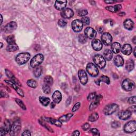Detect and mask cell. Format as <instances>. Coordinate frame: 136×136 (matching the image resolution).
I'll return each mask as SVG.
<instances>
[{"label": "cell", "instance_id": "1", "mask_svg": "<svg viewBox=\"0 0 136 136\" xmlns=\"http://www.w3.org/2000/svg\"><path fill=\"white\" fill-rule=\"evenodd\" d=\"M30 55L28 53H21L18 54L16 57V61L18 64L20 65L24 64L30 59Z\"/></svg>", "mask_w": 136, "mask_h": 136}, {"label": "cell", "instance_id": "2", "mask_svg": "<svg viewBox=\"0 0 136 136\" xmlns=\"http://www.w3.org/2000/svg\"><path fill=\"white\" fill-rule=\"evenodd\" d=\"M95 64L96 66L101 69H103L105 67L106 65V61L104 57L100 54L96 55L93 58Z\"/></svg>", "mask_w": 136, "mask_h": 136}, {"label": "cell", "instance_id": "3", "mask_svg": "<svg viewBox=\"0 0 136 136\" xmlns=\"http://www.w3.org/2000/svg\"><path fill=\"white\" fill-rule=\"evenodd\" d=\"M44 56L41 54H37L32 58L30 61V65L32 68H36L41 64L44 61Z\"/></svg>", "mask_w": 136, "mask_h": 136}, {"label": "cell", "instance_id": "4", "mask_svg": "<svg viewBox=\"0 0 136 136\" xmlns=\"http://www.w3.org/2000/svg\"><path fill=\"white\" fill-rule=\"evenodd\" d=\"M21 123L19 120H17L14 121L11 127V136H16L19 133V131L21 129Z\"/></svg>", "mask_w": 136, "mask_h": 136}, {"label": "cell", "instance_id": "5", "mask_svg": "<svg viewBox=\"0 0 136 136\" xmlns=\"http://www.w3.org/2000/svg\"><path fill=\"white\" fill-rule=\"evenodd\" d=\"M119 109V106L116 104H111L106 106L104 109V113L105 115H111L115 113Z\"/></svg>", "mask_w": 136, "mask_h": 136}, {"label": "cell", "instance_id": "6", "mask_svg": "<svg viewBox=\"0 0 136 136\" xmlns=\"http://www.w3.org/2000/svg\"><path fill=\"white\" fill-rule=\"evenodd\" d=\"M122 86L123 89L126 91H131L134 89L135 87V84L133 81L129 79H126L122 83Z\"/></svg>", "mask_w": 136, "mask_h": 136}, {"label": "cell", "instance_id": "7", "mask_svg": "<svg viewBox=\"0 0 136 136\" xmlns=\"http://www.w3.org/2000/svg\"><path fill=\"white\" fill-rule=\"evenodd\" d=\"M136 130V121H130L125 124L124 127V131L127 133H132Z\"/></svg>", "mask_w": 136, "mask_h": 136}, {"label": "cell", "instance_id": "8", "mask_svg": "<svg viewBox=\"0 0 136 136\" xmlns=\"http://www.w3.org/2000/svg\"><path fill=\"white\" fill-rule=\"evenodd\" d=\"M87 71L92 77H96L98 75V70L97 67L92 63H88L87 65Z\"/></svg>", "mask_w": 136, "mask_h": 136}, {"label": "cell", "instance_id": "9", "mask_svg": "<svg viewBox=\"0 0 136 136\" xmlns=\"http://www.w3.org/2000/svg\"><path fill=\"white\" fill-rule=\"evenodd\" d=\"M72 28L73 30L75 32H78L82 31L83 28V24L82 23V21L78 19L75 20L72 23Z\"/></svg>", "mask_w": 136, "mask_h": 136}, {"label": "cell", "instance_id": "10", "mask_svg": "<svg viewBox=\"0 0 136 136\" xmlns=\"http://www.w3.org/2000/svg\"><path fill=\"white\" fill-rule=\"evenodd\" d=\"M102 41L104 45H109L112 41V37L109 32H105L102 36Z\"/></svg>", "mask_w": 136, "mask_h": 136}, {"label": "cell", "instance_id": "11", "mask_svg": "<svg viewBox=\"0 0 136 136\" xmlns=\"http://www.w3.org/2000/svg\"><path fill=\"white\" fill-rule=\"evenodd\" d=\"M84 35L87 38L89 39H93L96 36V31L91 27H87L84 30Z\"/></svg>", "mask_w": 136, "mask_h": 136}, {"label": "cell", "instance_id": "12", "mask_svg": "<svg viewBox=\"0 0 136 136\" xmlns=\"http://www.w3.org/2000/svg\"><path fill=\"white\" fill-rule=\"evenodd\" d=\"M5 82H6L8 84H9L10 86H11L12 88H13L14 90H15L17 93L18 94V95H20V96L21 97H24V91L22 90L20 88H19L18 87V85L17 84H16L14 82H13L12 81H10V80H5Z\"/></svg>", "mask_w": 136, "mask_h": 136}, {"label": "cell", "instance_id": "13", "mask_svg": "<svg viewBox=\"0 0 136 136\" xmlns=\"http://www.w3.org/2000/svg\"><path fill=\"white\" fill-rule=\"evenodd\" d=\"M78 76L81 83L82 84H85L87 83L88 78L85 71L83 70H80L78 72Z\"/></svg>", "mask_w": 136, "mask_h": 136}, {"label": "cell", "instance_id": "14", "mask_svg": "<svg viewBox=\"0 0 136 136\" xmlns=\"http://www.w3.org/2000/svg\"><path fill=\"white\" fill-rule=\"evenodd\" d=\"M61 15L64 19H70L73 16V11L70 8L64 9L61 13Z\"/></svg>", "mask_w": 136, "mask_h": 136}, {"label": "cell", "instance_id": "15", "mask_svg": "<svg viewBox=\"0 0 136 136\" xmlns=\"http://www.w3.org/2000/svg\"><path fill=\"white\" fill-rule=\"evenodd\" d=\"M17 28V24L16 22L11 21L5 26L4 27V30L7 32H11L14 30H16Z\"/></svg>", "mask_w": 136, "mask_h": 136}, {"label": "cell", "instance_id": "16", "mask_svg": "<svg viewBox=\"0 0 136 136\" xmlns=\"http://www.w3.org/2000/svg\"><path fill=\"white\" fill-rule=\"evenodd\" d=\"M91 46H92L94 50L99 51L102 49L103 44L100 40L98 39H94L92 41V43H91Z\"/></svg>", "mask_w": 136, "mask_h": 136}, {"label": "cell", "instance_id": "17", "mask_svg": "<svg viewBox=\"0 0 136 136\" xmlns=\"http://www.w3.org/2000/svg\"><path fill=\"white\" fill-rule=\"evenodd\" d=\"M131 115V112L129 110L121 111L119 113V117L121 120H127Z\"/></svg>", "mask_w": 136, "mask_h": 136}, {"label": "cell", "instance_id": "18", "mask_svg": "<svg viewBox=\"0 0 136 136\" xmlns=\"http://www.w3.org/2000/svg\"><path fill=\"white\" fill-rule=\"evenodd\" d=\"M67 4V1H56L55 2V7L57 10H62L64 9Z\"/></svg>", "mask_w": 136, "mask_h": 136}, {"label": "cell", "instance_id": "19", "mask_svg": "<svg viewBox=\"0 0 136 136\" xmlns=\"http://www.w3.org/2000/svg\"><path fill=\"white\" fill-rule=\"evenodd\" d=\"M132 51V49L131 46L130 44H124V45L122 46V49H121V51H122V53L126 55H130Z\"/></svg>", "mask_w": 136, "mask_h": 136}, {"label": "cell", "instance_id": "20", "mask_svg": "<svg viewBox=\"0 0 136 136\" xmlns=\"http://www.w3.org/2000/svg\"><path fill=\"white\" fill-rule=\"evenodd\" d=\"M53 102L56 104L60 103L62 100V95L59 91H55L52 95Z\"/></svg>", "mask_w": 136, "mask_h": 136}, {"label": "cell", "instance_id": "21", "mask_svg": "<svg viewBox=\"0 0 136 136\" xmlns=\"http://www.w3.org/2000/svg\"><path fill=\"white\" fill-rule=\"evenodd\" d=\"M5 72H6V75L8 76V77L9 78H10L11 79V80L13 82H14V83H15L16 84H17V85H18V86H21V84L20 82L18 80V79H17L15 77H14V76L10 71H9V70H8L6 69L5 70Z\"/></svg>", "mask_w": 136, "mask_h": 136}, {"label": "cell", "instance_id": "22", "mask_svg": "<svg viewBox=\"0 0 136 136\" xmlns=\"http://www.w3.org/2000/svg\"><path fill=\"white\" fill-rule=\"evenodd\" d=\"M134 23L131 19H126L124 22V27L129 30H131L133 29Z\"/></svg>", "mask_w": 136, "mask_h": 136}, {"label": "cell", "instance_id": "23", "mask_svg": "<svg viewBox=\"0 0 136 136\" xmlns=\"http://www.w3.org/2000/svg\"><path fill=\"white\" fill-rule=\"evenodd\" d=\"M114 62L117 67H121L124 64V60L122 57L120 55H116L114 58Z\"/></svg>", "mask_w": 136, "mask_h": 136}, {"label": "cell", "instance_id": "24", "mask_svg": "<svg viewBox=\"0 0 136 136\" xmlns=\"http://www.w3.org/2000/svg\"><path fill=\"white\" fill-rule=\"evenodd\" d=\"M111 50L112 52L115 53V54H117L119 53V52L121 50V45L117 42H115L112 44L111 45Z\"/></svg>", "mask_w": 136, "mask_h": 136}, {"label": "cell", "instance_id": "25", "mask_svg": "<svg viewBox=\"0 0 136 136\" xmlns=\"http://www.w3.org/2000/svg\"><path fill=\"white\" fill-rule=\"evenodd\" d=\"M45 120L47 122L55 125L56 126H58V127L62 126V122L59 120H56L52 118H50V117H47V118H46Z\"/></svg>", "mask_w": 136, "mask_h": 136}, {"label": "cell", "instance_id": "26", "mask_svg": "<svg viewBox=\"0 0 136 136\" xmlns=\"http://www.w3.org/2000/svg\"><path fill=\"white\" fill-rule=\"evenodd\" d=\"M121 8H122V6H121V5H116L115 6H107L106 7V9L108 10V11L110 12H112L113 13H115L117 12V11H120Z\"/></svg>", "mask_w": 136, "mask_h": 136}, {"label": "cell", "instance_id": "27", "mask_svg": "<svg viewBox=\"0 0 136 136\" xmlns=\"http://www.w3.org/2000/svg\"><path fill=\"white\" fill-rule=\"evenodd\" d=\"M101 82H104L106 84H109L110 82V80L108 76H102L101 77V78L100 79L96 81V83L98 84V85H100Z\"/></svg>", "mask_w": 136, "mask_h": 136}, {"label": "cell", "instance_id": "28", "mask_svg": "<svg viewBox=\"0 0 136 136\" xmlns=\"http://www.w3.org/2000/svg\"><path fill=\"white\" fill-rule=\"evenodd\" d=\"M104 56L105 60L109 61L112 59L113 57V53L112 52L109 50H106L104 52Z\"/></svg>", "mask_w": 136, "mask_h": 136}, {"label": "cell", "instance_id": "29", "mask_svg": "<svg viewBox=\"0 0 136 136\" xmlns=\"http://www.w3.org/2000/svg\"><path fill=\"white\" fill-rule=\"evenodd\" d=\"M39 102L44 106H47L50 103V99L46 97H40Z\"/></svg>", "mask_w": 136, "mask_h": 136}, {"label": "cell", "instance_id": "30", "mask_svg": "<svg viewBox=\"0 0 136 136\" xmlns=\"http://www.w3.org/2000/svg\"><path fill=\"white\" fill-rule=\"evenodd\" d=\"M135 67V64H134V62L133 60H129L127 62V64H126V69L128 71H131L132 70L134 69Z\"/></svg>", "mask_w": 136, "mask_h": 136}, {"label": "cell", "instance_id": "31", "mask_svg": "<svg viewBox=\"0 0 136 136\" xmlns=\"http://www.w3.org/2000/svg\"><path fill=\"white\" fill-rule=\"evenodd\" d=\"M72 116H73V114L69 113V114H65V115L62 116L59 119V120L61 121L62 123V122H67V121H68L70 119V118Z\"/></svg>", "mask_w": 136, "mask_h": 136}, {"label": "cell", "instance_id": "32", "mask_svg": "<svg viewBox=\"0 0 136 136\" xmlns=\"http://www.w3.org/2000/svg\"><path fill=\"white\" fill-rule=\"evenodd\" d=\"M44 83L47 84L50 86H52L53 83V79L51 76H47L44 78Z\"/></svg>", "mask_w": 136, "mask_h": 136}, {"label": "cell", "instance_id": "33", "mask_svg": "<svg viewBox=\"0 0 136 136\" xmlns=\"http://www.w3.org/2000/svg\"><path fill=\"white\" fill-rule=\"evenodd\" d=\"M18 50V46L16 44H10L6 47V50L8 52H15Z\"/></svg>", "mask_w": 136, "mask_h": 136}, {"label": "cell", "instance_id": "34", "mask_svg": "<svg viewBox=\"0 0 136 136\" xmlns=\"http://www.w3.org/2000/svg\"><path fill=\"white\" fill-rule=\"evenodd\" d=\"M11 127L10 121L8 120H5L4 122V124H3V128L4 129L6 134L8 133V132L10 131V130H11Z\"/></svg>", "mask_w": 136, "mask_h": 136}, {"label": "cell", "instance_id": "35", "mask_svg": "<svg viewBox=\"0 0 136 136\" xmlns=\"http://www.w3.org/2000/svg\"><path fill=\"white\" fill-rule=\"evenodd\" d=\"M42 68L41 67L38 66V67L35 68L34 73L36 77H40V76L42 74Z\"/></svg>", "mask_w": 136, "mask_h": 136}, {"label": "cell", "instance_id": "36", "mask_svg": "<svg viewBox=\"0 0 136 136\" xmlns=\"http://www.w3.org/2000/svg\"><path fill=\"white\" fill-rule=\"evenodd\" d=\"M99 117L98 114L97 113H94L89 116V121L90 122H94V121L98 120Z\"/></svg>", "mask_w": 136, "mask_h": 136}, {"label": "cell", "instance_id": "37", "mask_svg": "<svg viewBox=\"0 0 136 136\" xmlns=\"http://www.w3.org/2000/svg\"><path fill=\"white\" fill-rule=\"evenodd\" d=\"M27 83L28 84V86L30 87L31 88H36L37 86V82L35 80H33V79H30L28 80L27 82Z\"/></svg>", "mask_w": 136, "mask_h": 136}, {"label": "cell", "instance_id": "38", "mask_svg": "<svg viewBox=\"0 0 136 136\" xmlns=\"http://www.w3.org/2000/svg\"><path fill=\"white\" fill-rule=\"evenodd\" d=\"M6 41L9 45H10V44H16L15 38H14V36L13 35H10L8 36L6 38Z\"/></svg>", "mask_w": 136, "mask_h": 136}, {"label": "cell", "instance_id": "39", "mask_svg": "<svg viewBox=\"0 0 136 136\" xmlns=\"http://www.w3.org/2000/svg\"><path fill=\"white\" fill-rule=\"evenodd\" d=\"M42 88H43V91L45 94H50V93H51V88H50V86L44 83V84Z\"/></svg>", "mask_w": 136, "mask_h": 136}, {"label": "cell", "instance_id": "40", "mask_svg": "<svg viewBox=\"0 0 136 136\" xmlns=\"http://www.w3.org/2000/svg\"><path fill=\"white\" fill-rule=\"evenodd\" d=\"M15 100H16L17 104H18V105H19L20 108H21L22 109H23L24 110L26 109V106L24 104V103L23 102V101H21V100H19V99H17V98Z\"/></svg>", "mask_w": 136, "mask_h": 136}, {"label": "cell", "instance_id": "41", "mask_svg": "<svg viewBox=\"0 0 136 136\" xmlns=\"http://www.w3.org/2000/svg\"><path fill=\"white\" fill-rule=\"evenodd\" d=\"M99 103H100L97 102L96 101H95L94 102L91 103L90 106H89V110H90V111H92V110L96 109L97 107V106H98Z\"/></svg>", "mask_w": 136, "mask_h": 136}, {"label": "cell", "instance_id": "42", "mask_svg": "<svg viewBox=\"0 0 136 136\" xmlns=\"http://www.w3.org/2000/svg\"><path fill=\"white\" fill-rule=\"evenodd\" d=\"M82 24L84 25H85V26L88 25L90 23L89 18L88 17H83L82 18Z\"/></svg>", "mask_w": 136, "mask_h": 136}, {"label": "cell", "instance_id": "43", "mask_svg": "<svg viewBox=\"0 0 136 136\" xmlns=\"http://www.w3.org/2000/svg\"><path fill=\"white\" fill-rule=\"evenodd\" d=\"M58 24L61 27H64L67 25V22L63 19H60L58 20Z\"/></svg>", "mask_w": 136, "mask_h": 136}, {"label": "cell", "instance_id": "44", "mask_svg": "<svg viewBox=\"0 0 136 136\" xmlns=\"http://www.w3.org/2000/svg\"><path fill=\"white\" fill-rule=\"evenodd\" d=\"M79 42L82 43H85L87 41V37L85 35H80L79 36Z\"/></svg>", "mask_w": 136, "mask_h": 136}, {"label": "cell", "instance_id": "45", "mask_svg": "<svg viewBox=\"0 0 136 136\" xmlns=\"http://www.w3.org/2000/svg\"><path fill=\"white\" fill-rule=\"evenodd\" d=\"M96 93H90L89 95H88L87 100H88V101H89L93 100L95 98V97H96Z\"/></svg>", "mask_w": 136, "mask_h": 136}, {"label": "cell", "instance_id": "46", "mask_svg": "<svg viewBox=\"0 0 136 136\" xmlns=\"http://www.w3.org/2000/svg\"><path fill=\"white\" fill-rule=\"evenodd\" d=\"M90 132H91V134H92L94 136H100V134L99 131L97 129H91Z\"/></svg>", "mask_w": 136, "mask_h": 136}, {"label": "cell", "instance_id": "47", "mask_svg": "<svg viewBox=\"0 0 136 136\" xmlns=\"http://www.w3.org/2000/svg\"><path fill=\"white\" fill-rule=\"evenodd\" d=\"M80 106V103H77L73 106L72 109V112H76L78 110Z\"/></svg>", "mask_w": 136, "mask_h": 136}, {"label": "cell", "instance_id": "48", "mask_svg": "<svg viewBox=\"0 0 136 136\" xmlns=\"http://www.w3.org/2000/svg\"><path fill=\"white\" fill-rule=\"evenodd\" d=\"M128 103L130 104H133L136 103V96L131 97L128 100Z\"/></svg>", "mask_w": 136, "mask_h": 136}, {"label": "cell", "instance_id": "49", "mask_svg": "<svg viewBox=\"0 0 136 136\" xmlns=\"http://www.w3.org/2000/svg\"><path fill=\"white\" fill-rule=\"evenodd\" d=\"M78 14L80 16H82V17L85 16L88 14V12L86 10H82L80 11Z\"/></svg>", "mask_w": 136, "mask_h": 136}, {"label": "cell", "instance_id": "50", "mask_svg": "<svg viewBox=\"0 0 136 136\" xmlns=\"http://www.w3.org/2000/svg\"><path fill=\"white\" fill-rule=\"evenodd\" d=\"M120 126V123L118 121H114V122H112V127L113 128H117Z\"/></svg>", "mask_w": 136, "mask_h": 136}, {"label": "cell", "instance_id": "51", "mask_svg": "<svg viewBox=\"0 0 136 136\" xmlns=\"http://www.w3.org/2000/svg\"><path fill=\"white\" fill-rule=\"evenodd\" d=\"M82 129L84 131H86V130L89 129L90 128V124L89 123H84L83 125V126H82Z\"/></svg>", "mask_w": 136, "mask_h": 136}, {"label": "cell", "instance_id": "52", "mask_svg": "<svg viewBox=\"0 0 136 136\" xmlns=\"http://www.w3.org/2000/svg\"><path fill=\"white\" fill-rule=\"evenodd\" d=\"M40 123L41 124L42 126H43L44 127H45V128L47 129H48L49 130H50L51 131H53V130H52V129H51L50 127L46 123H44V122H43V121H42H42H40Z\"/></svg>", "mask_w": 136, "mask_h": 136}, {"label": "cell", "instance_id": "53", "mask_svg": "<svg viewBox=\"0 0 136 136\" xmlns=\"http://www.w3.org/2000/svg\"><path fill=\"white\" fill-rule=\"evenodd\" d=\"M102 98H103V97H102V95H96V97H95V101L100 103V102L101 101V100H102Z\"/></svg>", "mask_w": 136, "mask_h": 136}, {"label": "cell", "instance_id": "54", "mask_svg": "<svg viewBox=\"0 0 136 136\" xmlns=\"http://www.w3.org/2000/svg\"><path fill=\"white\" fill-rule=\"evenodd\" d=\"M22 135L23 136H30L31 135V134H30V132L29 131V130H25L24 131V132H23V134H22Z\"/></svg>", "mask_w": 136, "mask_h": 136}, {"label": "cell", "instance_id": "55", "mask_svg": "<svg viewBox=\"0 0 136 136\" xmlns=\"http://www.w3.org/2000/svg\"><path fill=\"white\" fill-rule=\"evenodd\" d=\"M6 134V132H5V130L3 127L1 128V129H0V136H4Z\"/></svg>", "mask_w": 136, "mask_h": 136}, {"label": "cell", "instance_id": "56", "mask_svg": "<svg viewBox=\"0 0 136 136\" xmlns=\"http://www.w3.org/2000/svg\"><path fill=\"white\" fill-rule=\"evenodd\" d=\"M128 110H129V111H130L131 113L133 112H135L136 111V106H132V107L130 108Z\"/></svg>", "mask_w": 136, "mask_h": 136}, {"label": "cell", "instance_id": "57", "mask_svg": "<svg viewBox=\"0 0 136 136\" xmlns=\"http://www.w3.org/2000/svg\"><path fill=\"white\" fill-rule=\"evenodd\" d=\"M73 136H79L80 135V132L79 131H75L72 133Z\"/></svg>", "mask_w": 136, "mask_h": 136}, {"label": "cell", "instance_id": "58", "mask_svg": "<svg viewBox=\"0 0 136 136\" xmlns=\"http://www.w3.org/2000/svg\"><path fill=\"white\" fill-rule=\"evenodd\" d=\"M55 105H56V103L54 102H52V103H51V108H54L55 106Z\"/></svg>", "mask_w": 136, "mask_h": 136}, {"label": "cell", "instance_id": "59", "mask_svg": "<svg viewBox=\"0 0 136 136\" xmlns=\"http://www.w3.org/2000/svg\"><path fill=\"white\" fill-rule=\"evenodd\" d=\"M115 2V1H112V0H111V1H105V2L106 3H113Z\"/></svg>", "mask_w": 136, "mask_h": 136}, {"label": "cell", "instance_id": "60", "mask_svg": "<svg viewBox=\"0 0 136 136\" xmlns=\"http://www.w3.org/2000/svg\"><path fill=\"white\" fill-rule=\"evenodd\" d=\"M136 36L135 37H134V38H133V39H132V42H133V43H134V44H136Z\"/></svg>", "mask_w": 136, "mask_h": 136}, {"label": "cell", "instance_id": "61", "mask_svg": "<svg viewBox=\"0 0 136 136\" xmlns=\"http://www.w3.org/2000/svg\"><path fill=\"white\" fill-rule=\"evenodd\" d=\"M136 47H135V49H134V56H136Z\"/></svg>", "mask_w": 136, "mask_h": 136}, {"label": "cell", "instance_id": "62", "mask_svg": "<svg viewBox=\"0 0 136 136\" xmlns=\"http://www.w3.org/2000/svg\"><path fill=\"white\" fill-rule=\"evenodd\" d=\"M1 24H2V22H3V18H2V16L1 15Z\"/></svg>", "mask_w": 136, "mask_h": 136}, {"label": "cell", "instance_id": "63", "mask_svg": "<svg viewBox=\"0 0 136 136\" xmlns=\"http://www.w3.org/2000/svg\"><path fill=\"white\" fill-rule=\"evenodd\" d=\"M1 48H2V47H3V44H2V43H1Z\"/></svg>", "mask_w": 136, "mask_h": 136}]
</instances>
